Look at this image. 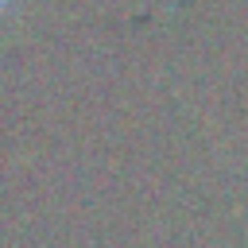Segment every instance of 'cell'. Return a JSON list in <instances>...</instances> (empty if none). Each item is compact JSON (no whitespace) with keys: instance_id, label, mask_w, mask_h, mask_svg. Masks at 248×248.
I'll use <instances>...</instances> for the list:
<instances>
[{"instance_id":"obj_1","label":"cell","mask_w":248,"mask_h":248,"mask_svg":"<svg viewBox=\"0 0 248 248\" xmlns=\"http://www.w3.org/2000/svg\"><path fill=\"white\" fill-rule=\"evenodd\" d=\"M4 4H8V0H0V8H4Z\"/></svg>"}]
</instances>
